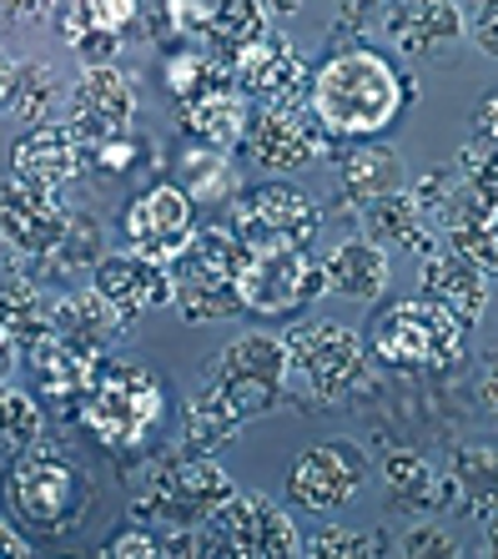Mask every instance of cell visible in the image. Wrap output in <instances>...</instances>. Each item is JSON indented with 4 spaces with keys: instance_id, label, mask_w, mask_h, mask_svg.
I'll use <instances>...</instances> for the list:
<instances>
[{
    "instance_id": "cell-46",
    "label": "cell",
    "mask_w": 498,
    "mask_h": 559,
    "mask_svg": "<svg viewBox=\"0 0 498 559\" xmlns=\"http://www.w3.org/2000/svg\"><path fill=\"white\" fill-rule=\"evenodd\" d=\"M31 534L21 530V524L15 520H5V514H0V559H31Z\"/></svg>"
},
{
    "instance_id": "cell-40",
    "label": "cell",
    "mask_w": 498,
    "mask_h": 559,
    "mask_svg": "<svg viewBox=\"0 0 498 559\" xmlns=\"http://www.w3.org/2000/svg\"><path fill=\"white\" fill-rule=\"evenodd\" d=\"M398 555L408 559H453L459 555V539L448 530H438V524H413V530L398 539Z\"/></svg>"
},
{
    "instance_id": "cell-16",
    "label": "cell",
    "mask_w": 498,
    "mask_h": 559,
    "mask_svg": "<svg viewBox=\"0 0 498 559\" xmlns=\"http://www.w3.org/2000/svg\"><path fill=\"white\" fill-rule=\"evenodd\" d=\"M132 117H136V86L132 81L121 76L117 66H86L81 81L66 96L71 131L96 152V146L111 142V136H126V131H132Z\"/></svg>"
},
{
    "instance_id": "cell-9",
    "label": "cell",
    "mask_w": 498,
    "mask_h": 559,
    "mask_svg": "<svg viewBox=\"0 0 498 559\" xmlns=\"http://www.w3.org/2000/svg\"><path fill=\"white\" fill-rule=\"evenodd\" d=\"M202 530V559H288L302 555L297 524L288 509H277L263 495H227L211 509Z\"/></svg>"
},
{
    "instance_id": "cell-27",
    "label": "cell",
    "mask_w": 498,
    "mask_h": 559,
    "mask_svg": "<svg viewBox=\"0 0 498 559\" xmlns=\"http://www.w3.org/2000/svg\"><path fill=\"white\" fill-rule=\"evenodd\" d=\"M382 484H388L393 504H403V509L459 504V499H453V479L438 474V468H433L423 454H413V449H393V454L382 459Z\"/></svg>"
},
{
    "instance_id": "cell-7",
    "label": "cell",
    "mask_w": 498,
    "mask_h": 559,
    "mask_svg": "<svg viewBox=\"0 0 498 559\" xmlns=\"http://www.w3.org/2000/svg\"><path fill=\"white\" fill-rule=\"evenodd\" d=\"M288 378L297 373L317 404H348L373 378V348L342 323H297L282 333Z\"/></svg>"
},
{
    "instance_id": "cell-21",
    "label": "cell",
    "mask_w": 498,
    "mask_h": 559,
    "mask_svg": "<svg viewBox=\"0 0 498 559\" xmlns=\"http://www.w3.org/2000/svg\"><path fill=\"white\" fill-rule=\"evenodd\" d=\"M382 21L393 46L408 56H444L463 31L459 0H393Z\"/></svg>"
},
{
    "instance_id": "cell-24",
    "label": "cell",
    "mask_w": 498,
    "mask_h": 559,
    "mask_svg": "<svg viewBox=\"0 0 498 559\" xmlns=\"http://www.w3.org/2000/svg\"><path fill=\"white\" fill-rule=\"evenodd\" d=\"M51 312L56 298L31 277H15L5 293H0V343L15 353V364H26L40 343L51 338Z\"/></svg>"
},
{
    "instance_id": "cell-47",
    "label": "cell",
    "mask_w": 498,
    "mask_h": 559,
    "mask_svg": "<svg viewBox=\"0 0 498 559\" xmlns=\"http://www.w3.org/2000/svg\"><path fill=\"white\" fill-rule=\"evenodd\" d=\"M478 142L498 146V96H484V106H478Z\"/></svg>"
},
{
    "instance_id": "cell-19",
    "label": "cell",
    "mask_w": 498,
    "mask_h": 559,
    "mask_svg": "<svg viewBox=\"0 0 498 559\" xmlns=\"http://www.w3.org/2000/svg\"><path fill=\"white\" fill-rule=\"evenodd\" d=\"M92 287L101 293L111 308H117L121 323H136L146 312H157L171 302V267L167 262H151L142 252H101L92 273Z\"/></svg>"
},
{
    "instance_id": "cell-31",
    "label": "cell",
    "mask_w": 498,
    "mask_h": 559,
    "mask_svg": "<svg viewBox=\"0 0 498 559\" xmlns=\"http://www.w3.org/2000/svg\"><path fill=\"white\" fill-rule=\"evenodd\" d=\"M263 36H267V5L263 0H222L217 15H211L207 36H202V46H207L227 71H232L236 56L247 51L252 40H263Z\"/></svg>"
},
{
    "instance_id": "cell-34",
    "label": "cell",
    "mask_w": 498,
    "mask_h": 559,
    "mask_svg": "<svg viewBox=\"0 0 498 559\" xmlns=\"http://www.w3.org/2000/svg\"><path fill=\"white\" fill-rule=\"evenodd\" d=\"M222 81H232V71H227L207 46H182V51L167 56V92L177 96V102H197V96H207L211 86H222Z\"/></svg>"
},
{
    "instance_id": "cell-45",
    "label": "cell",
    "mask_w": 498,
    "mask_h": 559,
    "mask_svg": "<svg viewBox=\"0 0 498 559\" xmlns=\"http://www.w3.org/2000/svg\"><path fill=\"white\" fill-rule=\"evenodd\" d=\"M388 5H393V0H338L342 26H353V31H363V26H373L378 15H388Z\"/></svg>"
},
{
    "instance_id": "cell-39",
    "label": "cell",
    "mask_w": 498,
    "mask_h": 559,
    "mask_svg": "<svg viewBox=\"0 0 498 559\" xmlns=\"http://www.w3.org/2000/svg\"><path fill=\"white\" fill-rule=\"evenodd\" d=\"M217 5L222 0H161V21L171 26V36H207Z\"/></svg>"
},
{
    "instance_id": "cell-41",
    "label": "cell",
    "mask_w": 498,
    "mask_h": 559,
    "mask_svg": "<svg viewBox=\"0 0 498 559\" xmlns=\"http://www.w3.org/2000/svg\"><path fill=\"white\" fill-rule=\"evenodd\" d=\"M101 555H106V559H161V539L146 530V524H132L126 534L106 539Z\"/></svg>"
},
{
    "instance_id": "cell-20",
    "label": "cell",
    "mask_w": 498,
    "mask_h": 559,
    "mask_svg": "<svg viewBox=\"0 0 498 559\" xmlns=\"http://www.w3.org/2000/svg\"><path fill=\"white\" fill-rule=\"evenodd\" d=\"M142 15V0H61L56 26L81 66H111L121 51V31Z\"/></svg>"
},
{
    "instance_id": "cell-52",
    "label": "cell",
    "mask_w": 498,
    "mask_h": 559,
    "mask_svg": "<svg viewBox=\"0 0 498 559\" xmlns=\"http://www.w3.org/2000/svg\"><path fill=\"white\" fill-rule=\"evenodd\" d=\"M11 364H15V353L5 348V343H0V378H5V368H11Z\"/></svg>"
},
{
    "instance_id": "cell-2",
    "label": "cell",
    "mask_w": 498,
    "mask_h": 559,
    "mask_svg": "<svg viewBox=\"0 0 498 559\" xmlns=\"http://www.w3.org/2000/svg\"><path fill=\"white\" fill-rule=\"evenodd\" d=\"M413 102V86L393 61L373 46H342L313 71L307 106L332 142H373Z\"/></svg>"
},
{
    "instance_id": "cell-1",
    "label": "cell",
    "mask_w": 498,
    "mask_h": 559,
    "mask_svg": "<svg viewBox=\"0 0 498 559\" xmlns=\"http://www.w3.org/2000/svg\"><path fill=\"white\" fill-rule=\"evenodd\" d=\"M288 399V348L277 333L232 338L186 404V449L217 454L242 433V424L272 414Z\"/></svg>"
},
{
    "instance_id": "cell-22",
    "label": "cell",
    "mask_w": 498,
    "mask_h": 559,
    "mask_svg": "<svg viewBox=\"0 0 498 559\" xmlns=\"http://www.w3.org/2000/svg\"><path fill=\"white\" fill-rule=\"evenodd\" d=\"M423 293L473 328L488 308V273L463 258L459 248H438L423 258Z\"/></svg>"
},
{
    "instance_id": "cell-32",
    "label": "cell",
    "mask_w": 498,
    "mask_h": 559,
    "mask_svg": "<svg viewBox=\"0 0 498 559\" xmlns=\"http://www.w3.org/2000/svg\"><path fill=\"white\" fill-rule=\"evenodd\" d=\"M448 479H453V499L469 514H488L498 504V443H469V449H459L453 464H448Z\"/></svg>"
},
{
    "instance_id": "cell-33",
    "label": "cell",
    "mask_w": 498,
    "mask_h": 559,
    "mask_svg": "<svg viewBox=\"0 0 498 559\" xmlns=\"http://www.w3.org/2000/svg\"><path fill=\"white\" fill-rule=\"evenodd\" d=\"M61 76H56L46 61H21L15 66V92H11V111L31 127L40 121H56V106H61Z\"/></svg>"
},
{
    "instance_id": "cell-17",
    "label": "cell",
    "mask_w": 498,
    "mask_h": 559,
    "mask_svg": "<svg viewBox=\"0 0 498 559\" xmlns=\"http://www.w3.org/2000/svg\"><path fill=\"white\" fill-rule=\"evenodd\" d=\"M236 92L252 96L257 106H302L307 86H313V66L302 61L282 36L267 31L263 40H252L247 51L232 61Z\"/></svg>"
},
{
    "instance_id": "cell-26",
    "label": "cell",
    "mask_w": 498,
    "mask_h": 559,
    "mask_svg": "<svg viewBox=\"0 0 498 559\" xmlns=\"http://www.w3.org/2000/svg\"><path fill=\"white\" fill-rule=\"evenodd\" d=\"M247 117H252L247 96L236 92V81L211 86V92L197 96V102H182V131L202 146H217V152H227L232 142L247 136Z\"/></svg>"
},
{
    "instance_id": "cell-28",
    "label": "cell",
    "mask_w": 498,
    "mask_h": 559,
    "mask_svg": "<svg viewBox=\"0 0 498 559\" xmlns=\"http://www.w3.org/2000/svg\"><path fill=\"white\" fill-rule=\"evenodd\" d=\"M367 217V233H373V242L378 248H398V252H418V258H428L433 248V233H428V217L418 212V202H413V192H388L378 197L373 207H363Z\"/></svg>"
},
{
    "instance_id": "cell-35",
    "label": "cell",
    "mask_w": 498,
    "mask_h": 559,
    "mask_svg": "<svg viewBox=\"0 0 498 559\" xmlns=\"http://www.w3.org/2000/svg\"><path fill=\"white\" fill-rule=\"evenodd\" d=\"M40 429H46L40 404L31 399V393H21L15 383H5V378H0V464H5V459H15L26 443H36Z\"/></svg>"
},
{
    "instance_id": "cell-6",
    "label": "cell",
    "mask_w": 498,
    "mask_h": 559,
    "mask_svg": "<svg viewBox=\"0 0 498 559\" xmlns=\"http://www.w3.org/2000/svg\"><path fill=\"white\" fill-rule=\"evenodd\" d=\"M232 495L227 468L202 449H182L151 464L146 489L132 499V520H142L146 530H192Z\"/></svg>"
},
{
    "instance_id": "cell-11",
    "label": "cell",
    "mask_w": 498,
    "mask_h": 559,
    "mask_svg": "<svg viewBox=\"0 0 498 559\" xmlns=\"http://www.w3.org/2000/svg\"><path fill=\"white\" fill-rule=\"evenodd\" d=\"M317 227H323V207L288 182L252 187L232 207V233L247 248H307Z\"/></svg>"
},
{
    "instance_id": "cell-51",
    "label": "cell",
    "mask_w": 498,
    "mask_h": 559,
    "mask_svg": "<svg viewBox=\"0 0 498 559\" xmlns=\"http://www.w3.org/2000/svg\"><path fill=\"white\" fill-rule=\"evenodd\" d=\"M484 549H488V555H498V514L484 524Z\"/></svg>"
},
{
    "instance_id": "cell-5",
    "label": "cell",
    "mask_w": 498,
    "mask_h": 559,
    "mask_svg": "<svg viewBox=\"0 0 498 559\" xmlns=\"http://www.w3.org/2000/svg\"><path fill=\"white\" fill-rule=\"evenodd\" d=\"M242 262H247V242L232 227H197L186 237V248L167 262L171 302L186 323H217L242 312V298H236Z\"/></svg>"
},
{
    "instance_id": "cell-36",
    "label": "cell",
    "mask_w": 498,
    "mask_h": 559,
    "mask_svg": "<svg viewBox=\"0 0 498 559\" xmlns=\"http://www.w3.org/2000/svg\"><path fill=\"white\" fill-rule=\"evenodd\" d=\"M232 187L236 182H232L227 152L192 142V152H186V197L192 202H222V197H232Z\"/></svg>"
},
{
    "instance_id": "cell-25",
    "label": "cell",
    "mask_w": 498,
    "mask_h": 559,
    "mask_svg": "<svg viewBox=\"0 0 498 559\" xmlns=\"http://www.w3.org/2000/svg\"><path fill=\"white\" fill-rule=\"evenodd\" d=\"M388 252L373 242V237H353V242H342L323 258V287L328 293H342V298H357V302H373L382 298V287H388Z\"/></svg>"
},
{
    "instance_id": "cell-8",
    "label": "cell",
    "mask_w": 498,
    "mask_h": 559,
    "mask_svg": "<svg viewBox=\"0 0 498 559\" xmlns=\"http://www.w3.org/2000/svg\"><path fill=\"white\" fill-rule=\"evenodd\" d=\"M373 358L388 368H444L469 348V323L453 318L444 302L433 298H408L378 318L373 328Z\"/></svg>"
},
{
    "instance_id": "cell-13",
    "label": "cell",
    "mask_w": 498,
    "mask_h": 559,
    "mask_svg": "<svg viewBox=\"0 0 498 559\" xmlns=\"http://www.w3.org/2000/svg\"><path fill=\"white\" fill-rule=\"evenodd\" d=\"M363 479H367L363 449H353L348 439H332V443H313L307 454L292 459L288 495L297 499L302 509H313V514H332V509L353 504Z\"/></svg>"
},
{
    "instance_id": "cell-10",
    "label": "cell",
    "mask_w": 498,
    "mask_h": 559,
    "mask_svg": "<svg viewBox=\"0 0 498 559\" xmlns=\"http://www.w3.org/2000/svg\"><path fill=\"white\" fill-rule=\"evenodd\" d=\"M323 262L307 248H247L242 277H236V298L242 312L257 318H292L313 298H323Z\"/></svg>"
},
{
    "instance_id": "cell-18",
    "label": "cell",
    "mask_w": 498,
    "mask_h": 559,
    "mask_svg": "<svg viewBox=\"0 0 498 559\" xmlns=\"http://www.w3.org/2000/svg\"><path fill=\"white\" fill-rule=\"evenodd\" d=\"M86 167H92V146L71 131V121H40L11 146L15 182L40 187V192H66Z\"/></svg>"
},
{
    "instance_id": "cell-50",
    "label": "cell",
    "mask_w": 498,
    "mask_h": 559,
    "mask_svg": "<svg viewBox=\"0 0 498 559\" xmlns=\"http://www.w3.org/2000/svg\"><path fill=\"white\" fill-rule=\"evenodd\" d=\"M302 0H267V15H297Z\"/></svg>"
},
{
    "instance_id": "cell-43",
    "label": "cell",
    "mask_w": 498,
    "mask_h": 559,
    "mask_svg": "<svg viewBox=\"0 0 498 559\" xmlns=\"http://www.w3.org/2000/svg\"><path fill=\"white\" fill-rule=\"evenodd\" d=\"M469 31H473V46L498 61V0H473Z\"/></svg>"
},
{
    "instance_id": "cell-44",
    "label": "cell",
    "mask_w": 498,
    "mask_h": 559,
    "mask_svg": "<svg viewBox=\"0 0 498 559\" xmlns=\"http://www.w3.org/2000/svg\"><path fill=\"white\" fill-rule=\"evenodd\" d=\"M61 11V0H0V26H31Z\"/></svg>"
},
{
    "instance_id": "cell-14",
    "label": "cell",
    "mask_w": 498,
    "mask_h": 559,
    "mask_svg": "<svg viewBox=\"0 0 498 559\" xmlns=\"http://www.w3.org/2000/svg\"><path fill=\"white\" fill-rule=\"evenodd\" d=\"M247 152L257 167L267 171H302L313 167L317 156L328 152V131L313 111H302V106H257L247 117Z\"/></svg>"
},
{
    "instance_id": "cell-38",
    "label": "cell",
    "mask_w": 498,
    "mask_h": 559,
    "mask_svg": "<svg viewBox=\"0 0 498 559\" xmlns=\"http://www.w3.org/2000/svg\"><path fill=\"white\" fill-rule=\"evenodd\" d=\"M51 262L61 267V273H81V267L101 262V227H96V222L71 217V233H66V242L56 248Z\"/></svg>"
},
{
    "instance_id": "cell-15",
    "label": "cell",
    "mask_w": 498,
    "mask_h": 559,
    "mask_svg": "<svg viewBox=\"0 0 498 559\" xmlns=\"http://www.w3.org/2000/svg\"><path fill=\"white\" fill-rule=\"evenodd\" d=\"M121 227H126L132 252H142V258H151V262H171L186 248V237L197 233V202L186 197V187L157 182L126 207Z\"/></svg>"
},
{
    "instance_id": "cell-37",
    "label": "cell",
    "mask_w": 498,
    "mask_h": 559,
    "mask_svg": "<svg viewBox=\"0 0 498 559\" xmlns=\"http://www.w3.org/2000/svg\"><path fill=\"white\" fill-rule=\"evenodd\" d=\"M302 555H313V559H367V555H388V539L332 524V530L313 534V539L302 545Z\"/></svg>"
},
{
    "instance_id": "cell-3",
    "label": "cell",
    "mask_w": 498,
    "mask_h": 559,
    "mask_svg": "<svg viewBox=\"0 0 498 559\" xmlns=\"http://www.w3.org/2000/svg\"><path fill=\"white\" fill-rule=\"evenodd\" d=\"M0 495L11 520L31 534V539H61L81 514L92 509V479L86 468L61 449V443H26L15 459H5V479Z\"/></svg>"
},
{
    "instance_id": "cell-4",
    "label": "cell",
    "mask_w": 498,
    "mask_h": 559,
    "mask_svg": "<svg viewBox=\"0 0 498 559\" xmlns=\"http://www.w3.org/2000/svg\"><path fill=\"white\" fill-rule=\"evenodd\" d=\"M167 399L161 383L146 364H126V358H101L86 383V393L76 399L81 429L92 433L101 449H136L157 433Z\"/></svg>"
},
{
    "instance_id": "cell-42",
    "label": "cell",
    "mask_w": 498,
    "mask_h": 559,
    "mask_svg": "<svg viewBox=\"0 0 498 559\" xmlns=\"http://www.w3.org/2000/svg\"><path fill=\"white\" fill-rule=\"evenodd\" d=\"M136 152H142V146L132 142V131H126V136H111V142H101L92 152V167L101 171V177H121V171H136L142 167V162H136Z\"/></svg>"
},
{
    "instance_id": "cell-48",
    "label": "cell",
    "mask_w": 498,
    "mask_h": 559,
    "mask_svg": "<svg viewBox=\"0 0 498 559\" xmlns=\"http://www.w3.org/2000/svg\"><path fill=\"white\" fill-rule=\"evenodd\" d=\"M11 92H15V66H11V56L0 51V111L11 106Z\"/></svg>"
},
{
    "instance_id": "cell-49",
    "label": "cell",
    "mask_w": 498,
    "mask_h": 559,
    "mask_svg": "<svg viewBox=\"0 0 498 559\" xmlns=\"http://www.w3.org/2000/svg\"><path fill=\"white\" fill-rule=\"evenodd\" d=\"M484 404H488V418L498 424V364L488 368V378H484Z\"/></svg>"
},
{
    "instance_id": "cell-29",
    "label": "cell",
    "mask_w": 498,
    "mask_h": 559,
    "mask_svg": "<svg viewBox=\"0 0 498 559\" xmlns=\"http://www.w3.org/2000/svg\"><path fill=\"white\" fill-rule=\"evenodd\" d=\"M338 182H342V197L353 207H373L378 197L398 192V156L388 146H373V142H353L342 152V167H338Z\"/></svg>"
},
{
    "instance_id": "cell-30",
    "label": "cell",
    "mask_w": 498,
    "mask_h": 559,
    "mask_svg": "<svg viewBox=\"0 0 498 559\" xmlns=\"http://www.w3.org/2000/svg\"><path fill=\"white\" fill-rule=\"evenodd\" d=\"M96 364H101V358H86V353L66 348V343H56V338H46L26 358V368L36 373L40 393H46V399H56V404H76L81 393H86V383H92Z\"/></svg>"
},
{
    "instance_id": "cell-23",
    "label": "cell",
    "mask_w": 498,
    "mask_h": 559,
    "mask_svg": "<svg viewBox=\"0 0 498 559\" xmlns=\"http://www.w3.org/2000/svg\"><path fill=\"white\" fill-rule=\"evenodd\" d=\"M121 318L117 308L96 293V287H81V293H66V298H56V312H51V338L66 343V348L86 353V358H106L111 338L121 333Z\"/></svg>"
},
{
    "instance_id": "cell-12",
    "label": "cell",
    "mask_w": 498,
    "mask_h": 559,
    "mask_svg": "<svg viewBox=\"0 0 498 559\" xmlns=\"http://www.w3.org/2000/svg\"><path fill=\"white\" fill-rule=\"evenodd\" d=\"M71 233V207L66 192H40L26 182H5L0 187V242L21 258L51 262L56 248Z\"/></svg>"
}]
</instances>
